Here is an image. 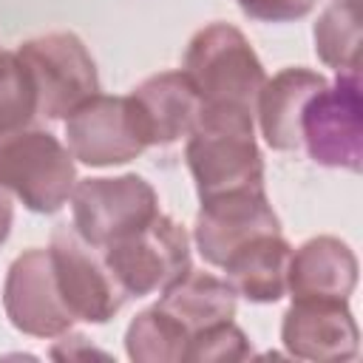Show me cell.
Here are the masks:
<instances>
[{"instance_id": "1", "label": "cell", "mask_w": 363, "mask_h": 363, "mask_svg": "<svg viewBox=\"0 0 363 363\" xmlns=\"http://www.w3.org/2000/svg\"><path fill=\"white\" fill-rule=\"evenodd\" d=\"M184 159L199 201L233 190L264 187V156L250 108L201 105L199 122L187 133Z\"/></svg>"}, {"instance_id": "2", "label": "cell", "mask_w": 363, "mask_h": 363, "mask_svg": "<svg viewBox=\"0 0 363 363\" xmlns=\"http://www.w3.org/2000/svg\"><path fill=\"white\" fill-rule=\"evenodd\" d=\"M182 71L199 91L201 105H238L250 111L267 79L255 48L230 23L199 28L187 43Z\"/></svg>"}, {"instance_id": "3", "label": "cell", "mask_w": 363, "mask_h": 363, "mask_svg": "<svg viewBox=\"0 0 363 363\" xmlns=\"http://www.w3.org/2000/svg\"><path fill=\"white\" fill-rule=\"evenodd\" d=\"M0 184L26 210L51 216L62 210L77 184V164L51 130L26 128L0 139Z\"/></svg>"}, {"instance_id": "4", "label": "cell", "mask_w": 363, "mask_h": 363, "mask_svg": "<svg viewBox=\"0 0 363 363\" xmlns=\"http://www.w3.org/2000/svg\"><path fill=\"white\" fill-rule=\"evenodd\" d=\"M301 147L329 170H363V79L360 71H337L301 113Z\"/></svg>"}, {"instance_id": "5", "label": "cell", "mask_w": 363, "mask_h": 363, "mask_svg": "<svg viewBox=\"0 0 363 363\" xmlns=\"http://www.w3.org/2000/svg\"><path fill=\"white\" fill-rule=\"evenodd\" d=\"M99 252L125 298L162 292L193 267L187 230L164 213L150 218L145 227L111 241Z\"/></svg>"}, {"instance_id": "6", "label": "cell", "mask_w": 363, "mask_h": 363, "mask_svg": "<svg viewBox=\"0 0 363 363\" xmlns=\"http://www.w3.org/2000/svg\"><path fill=\"white\" fill-rule=\"evenodd\" d=\"M68 204L71 227L96 250L145 227L162 213L159 193L139 173L79 179L71 190Z\"/></svg>"}, {"instance_id": "7", "label": "cell", "mask_w": 363, "mask_h": 363, "mask_svg": "<svg viewBox=\"0 0 363 363\" xmlns=\"http://www.w3.org/2000/svg\"><path fill=\"white\" fill-rule=\"evenodd\" d=\"M17 54L37 88V111L48 119H65L74 108L99 94L96 62L74 31L31 37L20 43Z\"/></svg>"}, {"instance_id": "8", "label": "cell", "mask_w": 363, "mask_h": 363, "mask_svg": "<svg viewBox=\"0 0 363 363\" xmlns=\"http://www.w3.org/2000/svg\"><path fill=\"white\" fill-rule=\"evenodd\" d=\"M60 298L74 320L108 323L125 303V292L102 261V252L82 241L71 224H60L48 244Z\"/></svg>"}, {"instance_id": "9", "label": "cell", "mask_w": 363, "mask_h": 363, "mask_svg": "<svg viewBox=\"0 0 363 363\" xmlns=\"http://www.w3.org/2000/svg\"><path fill=\"white\" fill-rule=\"evenodd\" d=\"M3 312L9 323L31 337H60L77 323L65 309L48 247L23 250L6 269L3 281Z\"/></svg>"}, {"instance_id": "10", "label": "cell", "mask_w": 363, "mask_h": 363, "mask_svg": "<svg viewBox=\"0 0 363 363\" xmlns=\"http://www.w3.org/2000/svg\"><path fill=\"white\" fill-rule=\"evenodd\" d=\"M264 233H281V218L272 210L264 187L233 190L199 201L193 244L210 267L221 269L238 247Z\"/></svg>"}, {"instance_id": "11", "label": "cell", "mask_w": 363, "mask_h": 363, "mask_svg": "<svg viewBox=\"0 0 363 363\" xmlns=\"http://www.w3.org/2000/svg\"><path fill=\"white\" fill-rule=\"evenodd\" d=\"M65 145L74 162L88 167L128 164L147 150L130 119L128 99L108 94H94L65 116Z\"/></svg>"}, {"instance_id": "12", "label": "cell", "mask_w": 363, "mask_h": 363, "mask_svg": "<svg viewBox=\"0 0 363 363\" xmlns=\"http://www.w3.org/2000/svg\"><path fill=\"white\" fill-rule=\"evenodd\" d=\"M281 346L289 357L315 363H343L357 357L360 329L349 301H292L281 320Z\"/></svg>"}, {"instance_id": "13", "label": "cell", "mask_w": 363, "mask_h": 363, "mask_svg": "<svg viewBox=\"0 0 363 363\" xmlns=\"http://www.w3.org/2000/svg\"><path fill=\"white\" fill-rule=\"evenodd\" d=\"M125 99L145 147H164L187 139L201 113V96L182 68L142 79Z\"/></svg>"}, {"instance_id": "14", "label": "cell", "mask_w": 363, "mask_h": 363, "mask_svg": "<svg viewBox=\"0 0 363 363\" xmlns=\"http://www.w3.org/2000/svg\"><path fill=\"white\" fill-rule=\"evenodd\" d=\"M357 286V255L337 235L306 238L289 255L286 269V295L298 298H323V301H349Z\"/></svg>"}, {"instance_id": "15", "label": "cell", "mask_w": 363, "mask_h": 363, "mask_svg": "<svg viewBox=\"0 0 363 363\" xmlns=\"http://www.w3.org/2000/svg\"><path fill=\"white\" fill-rule=\"evenodd\" d=\"M323 85L326 77L303 65L281 68L264 79L252 113L258 116L261 136L272 150L292 153L301 147V113Z\"/></svg>"}, {"instance_id": "16", "label": "cell", "mask_w": 363, "mask_h": 363, "mask_svg": "<svg viewBox=\"0 0 363 363\" xmlns=\"http://www.w3.org/2000/svg\"><path fill=\"white\" fill-rule=\"evenodd\" d=\"M292 244L281 233H264L224 261V281L250 303H275L286 295Z\"/></svg>"}, {"instance_id": "17", "label": "cell", "mask_w": 363, "mask_h": 363, "mask_svg": "<svg viewBox=\"0 0 363 363\" xmlns=\"http://www.w3.org/2000/svg\"><path fill=\"white\" fill-rule=\"evenodd\" d=\"M235 292L233 286L204 269H187L176 284H170L167 289L159 292L156 306H162L167 315H173L187 335L193 337L199 329L218 323V320H230L235 315Z\"/></svg>"}, {"instance_id": "18", "label": "cell", "mask_w": 363, "mask_h": 363, "mask_svg": "<svg viewBox=\"0 0 363 363\" xmlns=\"http://www.w3.org/2000/svg\"><path fill=\"white\" fill-rule=\"evenodd\" d=\"M315 54L335 71H360V0H332L312 26Z\"/></svg>"}, {"instance_id": "19", "label": "cell", "mask_w": 363, "mask_h": 363, "mask_svg": "<svg viewBox=\"0 0 363 363\" xmlns=\"http://www.w3.org/2000/svg\"><path fill=\"white\" fill-rule=\"evenodd\" d=\"M190 335L162 306L142 309L125 329V354L133 363H182Z\"/></svg>"}, {"instance_id": "20", "label": "cell", "mask_w": 363, "mask_h": 363, "mask_svg": "<svg viewBox=\"0 0 363 363\" xmlns=\"http://www.w3.org/2000/svg\"><path fill=\"white\" fill-rule=\"evenodd\" d=\"M37 88L17 51H0V139L26 130L37 116Z\"/></svg>"}, {"instance_id": "21", "label": "cell", "mask_w": 363, "mask_h": 363, "mask_svg": "<svg viewBox=\"0 0 363 363\" xmlns=\"http://www.w3.org/2000/svg\"><path fill=\"white\" fill-rule=\"evenodd\" d=\"M252 354V343L238 323L218 320L199 329L187 343V357L196 363H227V360H247Z\"/></svg>"}, {"instance_id": "22", "label": "cell", "mask_w": 363, "mask_h": 363, "mask_svg": "<svg viewBox=\"0 0 363 363\" xmlns=\"http://www.w3.org/2000/svg\"><path fill=\"white\" fill-rule=\"evenodd\" d=\"M238 9L258 23H295L306 17L318 0H235Z\"/></svg>"}, {"instance_id": "23", "label": "cell", "mask_w": 363, "mask_h": 363, "mask_svg": "<svg viewBox=\"0 0 363 363\" xmlns=\"http://www.w3.org/2000/svg\"><path fill=\"white\" fill-rule=\"evenodd\" d=\"M51 357H57V360H82V357H105V352L88 346V337L65 332V335H60L57 346L51 349Z\"/></svg>"}, {"instance_id": "24", "label": "cell", "mask_w": 363, "mask_h": 363, "mask_svg": "<svg viewBox=\"0 0 363 363\" xmlns=\"http://www.w3.org/2000/svg\"><path fill=\"white\" fill-rule=\"evenodd\" d=\"M11 224H14V201H11V193L0 184V247L11 233Z\"/></svg>"}]
</instances>
